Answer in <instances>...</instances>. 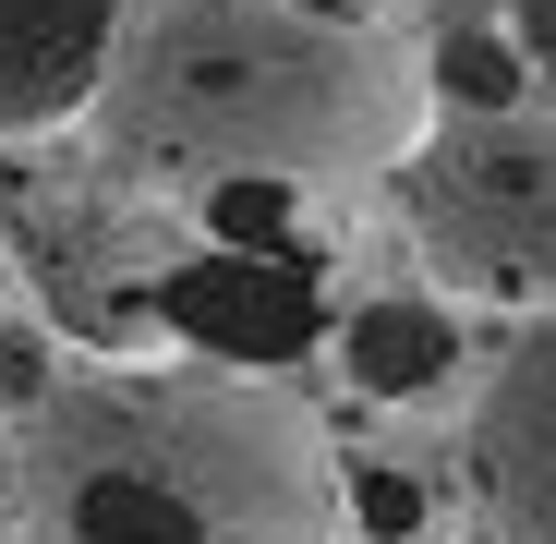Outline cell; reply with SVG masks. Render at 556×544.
I'll return each mask as SVG.
<instances>
[{"label": "cell", "instance_id": "7", "mask_svg": "<svg viewBox=\"0 0 556 544\" xmlns=\"http://www.w3.org/2000/svg\"><path fill=\"white\" fill-rule=\"evenodd\" d=\"M339 376L351 400H376V412H412L459 376V303L447 291H376V303H351L339 315Z\"/></svg>", "mask_w": 556, "mask_h": 544}, {"label": "cell", "instance_id": "2", "mask_svg": "<svg viewBox=\"0 0 556 544\" xmlns=\"http://www.w3.org/2000/svg\"><path fill=\"white\" fill-rule=\"evenodd\" d=\"M13 544H339L351 460L278 363L85 351L0 423Z\"/></svg>", "mask_w": 556, "mask_h": 544}, {"label": "cell", "instance_id": "9", "mask_svg": "<svg viewBox=\"0 0 556 544\" xmlns=\"http://www.w3.org/2000/svg\"><path fill=\"white\" fill-rule=\"evenodd\" d=\"M435 520V496L412 484V472H351V532H376V544H412Z\"/></svg>", "mask_w": 556, "mask_h": 544}, {"label": "cell", "instance_id": "8", "mask_svg": "<svg viewBox=\"0 0 556 544\" xmlns=\"http://www.w3.org/2000/svg\"><path fill=\"white\" fill-rule=\"evenodd\" d=\"M532 98V61L508 25H459L435 37V110H520Z\"/></svg>", "mask_w": 556, "mask_h": 544}, {"label": "cell", "instance_id": "10", "mask_svg": "<svg viewBox=\"0 0 556 544\" xmlns=\"http://www.w3.org/2000/svg\"><path fill=\"white\" fill-rule=\"evenodd\" d=\"M508 37H520V61L556 85V0H508Z\"/></svg>", "mask_w": 556, "mask_h": 544}, {"label": "cell", "instance_id": "3", "mask_svg": "<svg viewBox=\"0 0 556 544\" xmlns=\"http://www.w3.org/2000/svg\"><path fill=\"white\" fill-rule=\"evenodd\" d=\"M0 242H13L25 303L73 351H206V363H291L327 315L315 254H266L230 230H194L181 206L134 194L98 146L25 134L13 181H0Z\"/></svg>", "mask_w": 556, "mask_h": 544}, {"label": "cell", "instance_id": "6", "mask_svg": "<svg viewBox=\"0 0 556 544\" xmlns=\"http://www.w3.org/2000/svg\"><path fill=\"white\" fill-rule=\"evenodd\" d=\"M134 0H0V134H73L110 85Z\"/></svg>", "mask_w": 556, "mask_h": 544}, {"label": "cell", "instance_id": "4", "mask_svg": "<svg viewBox=\"0 0 556 544\" xmlns=\"http://www.w3.org/2000/svg\"><path fill=\"white\" fill-rule=\"evenodd\" d=\"M400 230L459 315H556V110H435L400 157Z\"/></svg>", "mask_w": 556, "mask_h": 544}, {"label": "cell", "instance_id": "5", "mask_svg": "<svg viewBox=\"0 0 556 544\" xmlns=\"http://www.w3.org/2000/svg\"><path fill=\"white\" fill-rule=\"evenodd\" d=\"M459 472H472L484 544H556V315L484 376Z\"/></svg>", "mask_w": 556, "mask_h": 544}, {"label": "cell", "instance_id": "11", "mask_svg": "<svg viewBox=\"0 0 556 544\" xmlns=\"http://www.w3.org/2000/svg\"><path fill=\"white\" fill-rule=\"evenodd\" d=\"M351 13H400V0H351Z\"/></svg>", "mask_w": 556, "mask_h": 544}, {"label": "cell", "instance_id": "1", "mask_svg": "<svg viewBox=\"0 0 556 544\" xmlns=\"http://www.w3.org/2000/svg\"><path fill=\"white\" fill-rule=\"evenodd\" d=\"M73 134L194 230L327 266L351 206L435 134V61L351 0H134Z\"/></svg>", "mask_w": 556, "mask_h": 544}]
</instances>
